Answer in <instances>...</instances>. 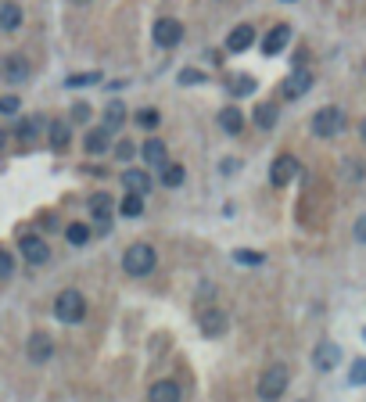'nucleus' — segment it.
Returning a JSON list of instances; mask_svg holds the SVG:
<instances>
[{
    "instance_id": "nucleus-17",
    "label": "nucleus",
    "mask_w": 366,
    "mask_h": 402,
    "mask_svg": "<svg viewBox=\"0 0 366 402\" xmlns=\"http://www.w3.org/2000/svg\"><path fill=\"white\" fill-rule=\"evenodd\" d=\"M338 359H341V348L334 342H320V345H316V352H312L316 370H334V366H338Z\"/></svg>"
},
{
    "instance_id": "nucleus-35",
    "label": "nucleus",
    "mask_w": 366,
    "mask_h": 402,
    "mask_svg": "<svg viewBox=\"0 0 366 402\" xmlns=\"http://www.w3.org/2000/svg\"><path fill=\"white\" fill-rule=\"evenodd\" d=\"M14 111H19V98H14V93L0 98V115H14Z\"/></svg>"
},
{
    "instance_id": "nucleus-3",
    "label": "nucleus",
    "mask_w": 366,
    "mask_h": 402,
    "mask_svg": "<svg viewBox=\"0 0 366 402\" xmlns=\"http://www.w3.org/2000/svg\"><path fill=\"white\" fill-rule=\"evenodd\" d=\"M54 316H58V324H69V327H76V324H83V316H87V298L79 295V291H61L58 298H54Z\"/></svg>"
},
{
    "instance_id": "nucleus-20",
    "label": "nucleus",
    "mask_w": 366,
    "mask_h": 402,
    "mask_svg": "<svg viewBox=\"0 0 366 402\" xmlns=\"http://www.w3.org/2000/svg\"><path fill=\"white\" fill-rule=\"evenodd\" d=\"M140 155H144V162L148 166H165V140H158V137H148L144 140V148H140Z\"/></svg>"
},
{
    "instance_id": "nucleus-41",
    "label": "nucleus",
    "mask_w": 366,
    "mask_h": 402,
    "mask_svg": "<svg viewBox=\"0 0 366 402\" xmlns=\"http://www.w3.org/2000/svg\"><path fill=\"white\" fill-rule=\"evenodd\" d=\"M359 137H363V144H366V119H363V126H359Z\"/></svg>"
},
{
    "instance_id": "nucleus-36",
    "label": "nucleus",
    "mask_w": 366,
    "mask_h": 402,
    "mask_svg": "<svg viewBox=\"0 0 366 402\" xmlns=\"http://www.w3.org/2000/svg\"><path fill=\"white\" fill-rule=\"evenodd\" d=\"M72 119H76V122H87V119H90V104H87V101H76V104H72Z\"/></svg>"
},
{
    "instance_id": "nucleus-8",
    "label": "nucleus",
    "mask_w": 366,
    "mask_h": 402,
    "mask_svg": "<svg viewBox=\"0 0 366 402\" xmlns=\"http://www.w3.org/2000/svg\"><path fill=\"white\" fill-rule=\"evenodd\" d=\"M180 40H183V25L176 22V19H158L155 22V43L158 47H165V51H172V47H180Z\"/></svg>"
},
{
    "instance_id": "nucleus-39",
    "label": "nucleus",
    "mask_w": 366,
    "mask_h": 402,
    "mask_svg": "<svg viewBox=\"0 0 366 402\" xmlns=\"http://www.w3.org/2000/svg\"><path fill=\"white\" fill-rule=\"evenodd\" d=\"M356 241H363V245H366V216L356 219Z\"/></svg>"
},
{
    "instance_id": "nucleus-14",
    "label": "nucleus",
    "mask_w": 366,
    "mask_h": 402,
    "mask_svg": "<svg viewBox=\"0 0 366 402\" xmlns=\"http://www.w3.org/2000/svg\"><path fill=\"white\" fill-rule=\"evenodd\" d=\"M180 395H183L180 381H172V377H162L148 388V402H180Z\"/></svg>"
},
{
    "instance_id": "nucleus-6",
    "label": "nucleus",
    "mask_w": 366,
    "mask_h": 402,
    "mask_svg": "<svg viewBox=\"0 0 366 402\" xmlns=\"http://www.w3.org/2000/svg\"><path fill=\"white\" fill-rule=\"evenodd\" d=\"M19 248H22V259H25L29 266L51 263V248H47V241L36 237V234H22V237H19Z\"/></svg>"
},
{
    "instance_id": "nucleus-38",
    "label": "nucleus",
    "mask_w": 366,
    "mask_h": 402,
    "mask_svg": "<svg viewBox=\"0 0 366 402\" xmlns=\"http://www.w3.org/2000/svg\"><path fill=\"white\" fill-rule=\"evenodd\" d=\"M201 72H194V69H187V72H180V83H201Z\"/></svg>"
},
{
    "instance_id": "nucleus-31",
    "label": "nucleus",
    "mask_w": 366,
    "mask_h": 402,
    "mask_svg": "<svg viewBox=\"0 0 366 402\" xmlns=\"http://www.w3.org/2000/svg\"><path fill=\"white\" fill-rule=\"evenodd\" d=\"M233 259H237V263H244V266H262V263H266V255H262V252L237 248V252H233Z\"/></svg>"
},
{
    "instance_id": "nucleus-10",
    "label": "nucleus",
    "mask_w": 366,
    "mask_h": 402,
    "mask_svg": "<svg viewBox=\"0 0 366 402\" xmlns=\"http://www.w3.org/2000/svg\"><path fill=\"white\" fill-rule=\"evenodd\" d=\"M87 205H90V216L98 219V230L108 234L111 230V198H108V190H93Z\"/></svg>"
},
{
    "instance_id": "nucleus-32",
    "label": "nucleus",
    "mask_w": 366,
    "mask_h": 402,
    "mask_svg": "<svg viewBox=\"0 0 366 402\" xmlns=\"http://www.w3.org/2000/svg\"><path fill=\"white\" fill-rule=\"evenodd\" d=\"M11 273H14V255L0 248V280H8Z\"/></svg>"
},
{
    "instance_id": "nucleus-34",
    "label": "nucleus",
    "mask_w": 366,
    "mask_h": 402,
    "mask_svg": "<svg viewBox=\"0 0 366 402\" xmlns=\"http://www.w3.org/2000/svg\"><path fill=\"white\" fill-rule=\"evenodd\" d=\"M133 155H137V148H133L130 140H119V144H115V158H122V162H130Z\"/></svg>"
},
{
    "instance_id": "nucleus-44",
    "label": "nucleus",
    "mask_w": 366,
    "mask_h": 402,
    "mask_svg": "<svg viewBox=\"0 0 366 402\" xmlns=\"http://www.w3.org/2000/svg\"><path fill=\"white\" fill-rule=\"evenodd\" d=\"M363 69H366V61H363Z\"/></svg>"
},
{
    "instance_id": "nucleus-22",
    "label": "nucleus",
    "mask_w": 366,
    "mask_h": 402,
    "mask_svg": "<svg viewBox=\"0 0 366 402\" xmlns=\"http://www.w3.org/2000/svg\"><path fill=\"white\" fill-rule=\"evenodd\" d=\"M219 126H222V130H227L230 137H237V133H241L244 130V115H241V108H222L219 111Z\"/></svg>"
},
{
    "instance_id": "nucleus-15",
    "label": "nucleus",
    "mask_w": 366,
    "mask_h": 402,
    "mask_svg": "<svg viewBox=\"0 0 366 402\" xmlns=\"http://www.w3.org/2000/svg\"><path fill=\"white\" fill-rule=\"evenodd\" d=\"M22 22H25L22 8L14 0H0V33H14V29H22Z\"/></svg>"
},
{
    "instance_id": "nucleus-18",
    "label": "nucleus",
    "mask_w": 366,
    "mask_h": 402,
    "mask_svg": "<svg viewBox=\"0 0 366 402\" xmlns=\"http://www.w3.org/2000/svg\"><path fill=\"white\" fill-rule=\"evenodd\" d=\"M108 144H111V130H108V126H98V130H90L83 137L87 155H108Z\"/></svg>"
},
{
    "instance_id": "nucleus-37",
    "label": "nucleus",
    "mask_w": 366,
    "mask_h": 402,
    "mask_svg": "<svg viewBox=\"0 0 366 402\" xmlns=\"http://www.w3.org/2000/svg\"><path fill=\"white\" fill-rule=\"evenodd\" d=\"M98 72H90V76H69V87H90V83H98Z\"/></svg>"
},
{
    "instance_id": "nucleus-21",
    "label": "nucleus",
    "mask_w": 366,
    "mask_h": 402,
    "mask_svg": "<svg viewBox=\"0 0 366 402\" xmlns=\"http://www.w3.org/2000/svg\"><path fill=\"white\" fill-rule=\"evenodd\" d=\"M122 187L126 190H137V194H148V190H151V176L144 169H126L122 172Z\"/></svg>"
},
{
    "instance_id": "nucleus-40",
    "label": "nucleus",
    "mask_w": 366,
    "mask_h": 402,
    "mask_svg": "<svg viewBox=\"0 0 366 402\" xmlns=\"http://www.w3.org/2000/svg\"><path fill=\"white\" fill-rule=\"evenodd\" d=\"M4 144H8V133H4V130H0V151H4Z\"/></svg>"
},
{
    "instance_id": "nucleus-7",
    "label": "nucleus",
    "mask_w": 366,
    "mask_h": 402,
    "mask_svg": "<svg viewBox=\"0 0 366 402\" xmlns=\"http://www.w3.org/2000/svg\"><path fill=\"white\" fill-rule=\"evenodd\" d=\"M298 172H301L298 158H295V155H280V158H273V166H269V183H273V187H284V183H291Z\"/></svg>"
},
{
    "instance_id": "nucleus-5",
    "label": "nucleus",
    "mask_w": 366,
    "mask_h": 402,
    "mask_svg": "<svg viewBox=\"0 0 366 402\" xmlns=\"http://www.w3.org/2000/svg\"><path fill=\"white\" fill-rule=\"evenodd\" d=\"M309 90H312V72L309 69H291L288 76H284V83H280L284 101H298V98H306Z\"/></svg>"
},
{
    "instance_id": "nucleus-42",
    "label": "nucleus",
    "mask_w": 366,
    "mask_h": 402,
    "mask_svg": "<svg viewBox=\"0 0 366 402\" xmlns=\"http://www.w3.org/2000/svg\"><path fill=\"white\" fill-rule=\"evenodd\" d=\"M72 4H90V0H72Z\"/></svg>"
},
{
    "instance_id": "nucleus-12",
    "label": "nucleus",
    "mask_w": 366,
    "mask_h": 402,
    "mask_svg": "<svg viewBox=\"0 0 366 402\" xmlns=\"http://www.w3.org/2000/svg\"><path fill=\"white\" fill-rule=\"evenodd\" d=\"M251 43H255V25H251V22H241V25H233V29H230V36H227V51H230V54H244Z\"/></svg>"
},
{
    "instance_id": "nucleus-13",
    "label": "nucleus",
    "mask_w": 366,
    "mask_h": 402,
    "mask_svg": "<svg viewBox=\"0 0 366 402\" xmlns=\"http://www.w3.org/2000/svg\"><path fill=\"white\" fill-rule=\"evenodd\" d=\"M25 352H29V359H33V363H47V359L54 356V342H51V334H43V331L29 334Z\"/></svg>"
},
{
    "instance_id": "nucleus-25",
    "label": "nucleus",
    "mask_w": 366,
    "mask_h": 402,
    "mask_svg": "<svg viewBox=\"0 0 366 402\" xmlns=\"http://www.w3.org/2000/svg\"><path fill=\"white\" fill-rule=\"evenodd\" d=\"M227 87H230L233 98H248V93H255V79L251 76H230Z\"/></svg>"
},
{
    "instance_id": "nucleus-30",
    "label": "nucleus",
    "mask_w": 366,
    "mask_h": 402,
    "mask_svg": "<svg viewBox=\"0 0 366 402\" xmlns=\"http://www.w3.org/2000/svg\"><path fill=\"white\" fill-rule=\"evenodd\" d=\"M158 122H162V115H158L155 108H140L137 111V126H140V130H158Z\"/></svg>"
},
{
    "instance_id": "nucleus-9",
    "label": "nucleus",
    "mask_w": 366,
    "mask_h": 402,
    "mask_svg": "<svg viewBox=\"0 0 366 402\" xmlns=\"http://www.w3.org/2000/svg\"><path fill=\"white\" fill-rule=\"evenodd\" d=\"M198 327L205 337H219L222 331H227V313L216 309V305H201L198 309Z\"/></svg>"
},
{
    "instance_id": "nucleus-29",
    "label": "nucleus",
    "mask_w": 366,
    "mask_h": 402,
    "mask_svg": "<svg viewBox=\"0 0 366 402\" xmlns=\"http://www.w3.org/2000/svg\"><path fill=\"white\" fill-rule=\"evenodd\" d=\"M14 133H19V140H22V144H33V140L40 137V119H22Z\"/></svg>"
},
{
    "instance_id": "nucleus-28",
    "label": "nucleus",
    "mask_w": 366,
    "mask_h": 402,
    "mask_svg": "<svg viewBox=\"0 0 366 402\" xmlns=\"http://www.w3.org/2000/svg\"><path fill=\"white\" fill-rule=\"evenodd\" d=\"M65 237H69V245L83 248V245H90V227H87V223H69V227H65Z\"/></svg>"
},
{
    "instance_id": "nucleus-24",
    "label": "nucleus",
    "mask_w": 366,
    "mask_h": 402,
    "mask_svg": "<svg viewBox=\"0 0 366 402\" xmlns=\"http://www.w3.org/2000/svg\"><path fill=\"white\" fill-rule=\"evenodd\" d=\"M122 122H126V104L119 98L108 101V108H104V126H108V130H119Z\"/></svg>"
},
{
    "instance_id": "nucleus-4",
    "label": "nucleus",
    "mask_w": 366,
    "mask_h": 402,
    "mask_svg": "<svg viewBox=\"0 0 366 402\" xmlns=\"http://www.w3.org/2000/svg\"><path fill=\"white\" fill-rule=\"evenodd\" d=\"M309 130L320 137V140H330V137H338L341 130H345V111L338 108V104H327V108H320L316 115L309 119Z\"/></svg>"
},
{
    "instance_id": "nucleus-26",
    "label": "nucleus",
    "mask_w": 366,
    "mask_h": 402,
    "mask_svg": "<svg viewBox=\"0 0 366 402\" xmlns=\"http://www.w3.org/2000/svg\"><path fill=\"white\" fill-rule=\"evenodd\" d=\"M119 212L122 216H140L144 212V194H137V190H126V198H122V205H119Z\"/></svg>"
},
{
    "instance_id": "nucleus-11",
    "label": "nucleus",
    "mask_w": 366,
    "mask_h": 402,
    "mask_svg": "<svg viewBox=\"0 0 366 402\" xmlns=\"http://www.w3.org/2000/svg\"><path fill=\"white\" fill-rule=\"evenodd\" d=\"M29 61L22 58V54H8L4 61H0V79H4V83H25L29 79Z\"/></svg>"
},
{
    "instance_id": "nucleus-33",
    "label": "nucleus",
    "mask_w": 366,
    "mask_h": 402,
    "mask_svg": "<svg viewBox=\"0 0 366 402\" xmlns=\"http://www.w3.org/2000/svg\"><path fill=\"white\" fill-rule=\"evenodd\" d=\"M348 381L352 384H366V359H356L352 370H348Z\"/></svg>"
},
{
    "instance_id": "nucleus-16",
    "label": "nucleus",
    "mask_w": 366,
    "mask_h": 402,
    "mask_svg": "<svg viewBox=\"0 0 366 402\" xmlns=\"http://www.w3.org/2000/svg\"><path fill=\"white\" fill-rule=\"evenodd\" d=\"M288 40H291V25H273L269 29V36L262 40V54H269V58L280 54L284 47H288Z\"/></svg>"
},
{
    "instance_id": "nucleus-19",
    "label": "nucleus",
    "mask_w": 366,
    "mask_h": 402,
    "mask_svg": "<svg viewBox=\"0 0 366 402\" xmlns=\"http://www.w3.org/2000/svg\"><path fill=\"white\" fill-rule=\"evenodd\" d=\"M251 122H255L259 130H273L277 126V104L273 101H259L255 111H251Z\"/></svg>"
},
{
    "instance_id": "nucleus-1",
    "label": "nucleus",
    "mask_w": 366,
    "mask_h": 402,
    "mask_svg": "<svg viewBox=\"0 0 366 402\" xmlns=\"http://www.w3.org/2000/svg\"><path fill=\"white\" fill-rule=\"evenodd\" d=\"M155 266H158V252L151 245H144V241H137V245L122 252V269L130 277H148V273H155Z\"/></svg>"
},
{
    "instance_id": "nucleus-23",
    "label": "nucleus",
    "mask_w": 366,
    "mask_h": 402,
    "mask_svg": "<svg viewBox=\"0 0 366 402\" xmlns=\"http://www.w3.org/2000/svg\"><path fill=\"white\" fill-rule=\"evenodd\" d=\"M47 140H51V148H54V151H65V148H69V140H72L69 122H51V126H47Z\"/></svg>"
},
{
    "instance_id": "nucleus-43",
    "label": "nucleus",
    "mask_w": 366,
    "mask_h": 402,
    "mask_svg": "<svg viewBox=\"0 0 366 402\" xmlns=\"http://www.w3.org/2000/svg\"><path fill=\"white\" fill-rule=\"evenodd\" d=\"M363 337H366V327H363Z\"/></svg>"
},
{
    "instance_id": "nucleus-27",
    "label": "nucleus",
    "mask_w": 366,
    "mask_h": 402,
    "mask_svg": "<svg viewBox=\"0 0 366 402\" xmlns=\"http://www.w3.org/2000/svg\"><path fill=\"white\" fill-rule=\"evenodd\" d=\"M183 180H187V169H183L180 162H165V166H162V183H165V187H180Z\"/></svg>"
},
{
    "instance_id": "nucleus-2",
    "label": "nucleus",
    "mask_w": 366,
    "mask_h": 402,
    "mask_svg": "<svg viewBox=\"0 0 366 402\" xmlns=\"http://www.w3.org/2000/svg\"><path fill=\"white\" fill-rule=\"evenodd\" d=\"M288 381H291V370L284 366V363H273L266 370V374L259 377V399L262 402H280L284 399V392H288Z\"/></svg>"
}]
</instances>
